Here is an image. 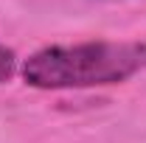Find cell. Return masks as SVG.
Listing matches in <instances>:
<instances>
[{"label": "cell", "mask_w": 146, "mask_h": 143, "mask_svg": "<svg viewBox=\"0 0 146 143\" xmlns=\"http://www.w3.org/2000/svg\"><path fill=\"white\" fill-rule=\"evenodd\" d=\"M141 68H146V45L96 39L31 54L23 65V79L36 90H82L127 81Z\"/></svg>", "instance_id": "obj_1"}, {"label": "cell", "mask_w": 146, "mask_h": 143, "mask_svg": "<svg viewBox=\"0 0 146 143\" xmlns=\"http://www.w3.org/2000/svg\"><path fill=\"white\" fill-rule=\"evenodd\" d=\"M17 70V56L11 48H6V45H0V84L3 81H9L11 76Z\"/></svg>", "instance_id": "obj_2"}]
</instances>
